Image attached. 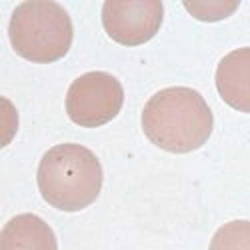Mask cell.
<instances>
[{
    "label": "cell",
    "instance_id": "cell-8",
    "mask_svg": "<svg viewBox=\"0 0 250 250\" xmlns=\"http://www.w3.org/2000/svg\"><path fill=\"white\" fill-rule=\"evenodd\" d=\"M208 250H250V220H232L214 232Z\"/></svg>",
    "mask_w": 250,
    "mask_h": 250
},
{
    "label": "cell",
    "instance_id": "cell-7",
    "mask_svg": "<svg viewBox=\"0 0 250 250\" xmlns=\"http://www.w3.org/2000/svg\"><path fill=\"white\" fill-rule=\"evenodd\" d=\"M0 250H58V242L54 230L40 216L20 214L4 224Z\"/></svg>",
    "mask_w": 250,
    "mask_h": 250
},
{
    "label": "cell",
    "instance_id": "cell-1",
    "mask_svg": "<svg viewBox=\"0 0 250 250\" xmlns=\"http://www.w3.org/2000/svg\"><path fill=\"white\" fill-rule=\"evenodd\" d=\"M142 130L154 146L172 154L198 150L210 138L214 116L200 92L170 86L156 92L142 108Z\"/></svg>",
    "mask_w": 250,
    "mask_h": 250
},
{
    "label": "cell",
    "instance_id": "cell-5",
    "mask_svg": "<svg viewBox=\"0 0 250 250\" xmlns=\"http://www.w3.org/2000/svg\"><path fill=\"white\" fill-rule=\"evenodd\" d=\"M164 18L158 0H108L102 4L106 34L122 46H140L152 40Z\"/></svg>",
    "mask_w": 250,
    "mask_h": 250
},
{
    "label": "cell",
    "instance_id": "cell-2",
    "mask_svg": "<svg viewBox=\"0 0 250 250\" xmlns=\"http://www.w3.org/2000/svg\"><path fill=\"white\" fill-rule=\"evenodd\" d=\"M102 164L82 144L52 146L38 164L36 182L42 198L64 212H78L90 206L102 190Z\"/></svg>",
    "mask_w": 250,
    "mask_h": 250
},
{
    "label": "cell",
    "instance_id": "cell-6",
    "mask_svg": "<svg viewBox=\"0 0 250 250\" xmlns=\"http://www.w3.org/2000/svg\"><path fill=\"white\" fill-rule=\"evenodd\" d=\"M214 82L228 106L250 114V48H236L222 56Z\"/></svg>",
    "mask_w": 250,
    "mask_h": 250
},
{
    "label": "cell",
    "instance_id": "cell-4",
    "mask_svg": "<svg viewBox=\"0 0 250 250\" xmlns=\"http://www.w3.org/2000/svg\"><path fill=\"white\" fill-rule=\"evenodd\" d=\"M124 104L120 80L108 72H86L68 86L64 108L68 118L84 128L104 126L114 120Z\"/></svg>",
    "mask_w": 250,
    "mask_h": 250
},
{
    "label": "cell",
    "instance_id": "cell-3",
    "mask_svg": "<svg viewBox=\"0 0 250 250\" xmlns=\"http://www.w3.org/2000/svg\"><path fill=\"white\" fill-rule=\"evenodd\" d=\"M8 38L18 56L38 64H48L68 54L74 26L68 12L58 2L28 0L14 8Z\"/></svg>",
    "mask_w": 250,
    "mask_h": 250
}]
</instances>
